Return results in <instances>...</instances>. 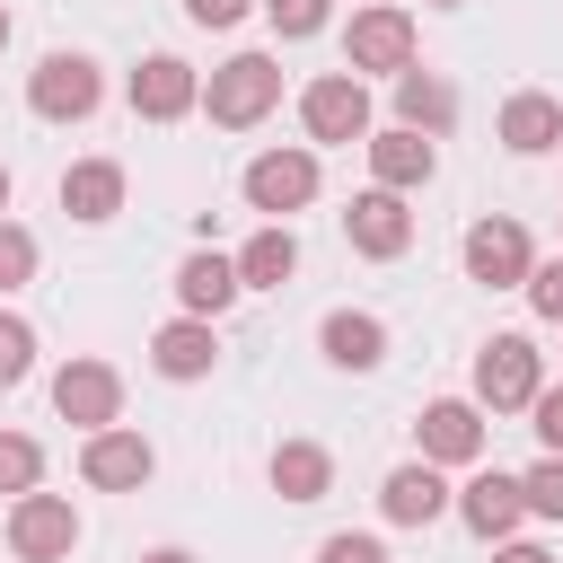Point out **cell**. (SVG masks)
<instances>
[{"label":"cell","mask_w":563,"mask_h":563,"mask_svg":"<svg viewBox=\"0 0 563 563\" xmlns=\"http://www.w3.org/2000/svg\"><path fill=\"white\" fill-rule=\"evenodd\" d=\"M282 106V62L273 53H229L211 79H202V114L220 123V132H246V123H264Z\"/></svg>","instance_id":"1"},{"label":"cell","mask_w":563,"mask_h":563,"mask_svg":"<svg viewBox=\"0 0 563 563\" xmlns=\"http://www.w3.org/2000/svg\"><path fill=\"white\" fill-rule=\"evenodd\" d=\"M537 387H545V352H537L528 334H493V343L475 352V405H484V413H528Z\"/></svg>","instance_id":"2"},{"label":"cell","mask_w":563,"mask_h":563,"mask_svg":"<svg viewBox=\"0 0 563 563\" xmlns=\"http://www.w3.org/2000/svg\"><path fill=\"white\" fill-rule=\"evenodd\" d=\"M97 97H106V79H97L88 53H44V62L26 70V106H35L44 123H88Z\"/></svg>","instance_id":"3"},{"label":"cell","mask_w":563,"mask_h":563,"mask_svg":"<svg viewBox=\"0 0 563 563\" xmlns=\"http://www.w3.org/2000/svg\"><path fill=\"white\" fill-rule=\"evenodd\" d=\"M457 264H466V282H484V290H519V282H528V264H537V246H528V229H519V220L484 211V220L457 238Z\"/></svg>","instance_id":"4"},{"label":"cell","mask_w":563,"mask_h":563,"mask_svg":"<svg viewBox=\"0 0 563 563\" xmlns=\"http://www.w3.org/2000/svg\"><path fill=\"white\" fill-rule=\"evenodd\" d=\"M70 545H79L70 493H18L9 501V554L18 563H70Z\"/></svg>","instance_id":"5"},{"label":"cell","mask_w":563,"mask_h":563,"mask_svg":"<svg viewBox=\"0 0 563 563\" xmlns=\"http://www.w3.org/2000/svg\"><path fill=\"white\" fill-rule=\"evenodd\" d=\"M343 70L361 79V70H413V18H405V0H378V9H352V35H343Z\"/></svg>","instance_id":"6"},{"label":"cell","mask_w":563,"mask_h":563,"mask_svg":"<svg viewBox=\"0 0 563 563\" xmlns=\"http://www.w3.org/2000/svg\"><path fill=\"white\" fill-rule=\"evenodd\" d=\"M246 211H264V220H290V211H308L317 202V150H264V158H246Z\"/></svg>","instance_id":"7"},{"label":"cell","mask_w":563,"mask_h":563,"mask_svg":"<svg viewBox=\"0 0 563 563\" xmlns=\"http://www.w3.org/2000/svg\"><path fill=\"white\" fill-rule=\"evenodd\" d=\"M299 123H308V141H369V88L352 79V70H325V79H308L299 88Z\"/></svg>","instance_id":"8"},{"label":"cell","mask_w":563,"mask_h":563,"mask_svg":"<svg viewBox=\"0 0 563 563\" xmlns=\"http://www.w3.org/2000/svg\"><path fill=\"white\" fill-rule=\"evenodd\" d=\"M53 413L79 422V431H114L123 422V378L106 361H62L53 369Z\"/></svg>","instance_id":"9"},{"label":"cell","mask_w":563,"mask_h":563,"mask_svg":"<svg viewBox=\"0 0 563 563\" xmlns=\"http://www.w3.org/2000/svg\"><path fill=\"white\" fill-rule=\"evenodd\" d=\"M413 440H422V466H475L484 457V405L475 396H440V405H422Z\"/></svg>","instance_id":"10"},{"label":"cell","mask_w":563,"mask_h":563,"mask_svg":"<svg viewBox=\"0 0 563 563\" xmlns=\"http://www.w3.org/2000/svg\"><path fill=\"white\" fill-rule=\"evenodd\" d=\"M158 475V449L141 440V431H88V449H79V484H97V493H141Z\"/></svg>","instance_id":"11"},{"label":"cell","mask_w":563,"mask_h":563,"mask_svg":"<svg viewBox=\"0 0 563 563\" xmlns=\"http://www.w3.org/2000/svg\"><path fill=\"white\" fill-rule=\"evenodd\" d=\"M449 510L484 537V545H510V528L528 519V493H519V475H501V466H484V475H466L457 493H449Z\"/></svg>","instance_id":"12"},{"label":"cell","mask_w":563,"mask_h":563,"mask_svg":"<svg viewBox=\"0 0 563 563\" xmlns=\"http://www.w3.org/2000/svg\"><path fill=\"white\" fill-rule=\"evenodd\" d=\"M123 97H132V114H141V123H176V114H194V106H202V70H194V62H176V53H150V62L132 70V88H123Z\"/></svg>","instance_id":"13"},{"label":"cell","mask_w":563,"mask_h":563,"mask_svg":"<svg viewBox=\"0 0 563 563\" xmlns=\"http://www.w3.org/2000/svg\"><path fill=\"white\" fill-rule=\"evenodd\" d=\"M343 238H352L369 264H396V255L413 246V211H405V194H387V185L352 194V211H343Z\"/></svg>","instance_id":"14"},{"label":"cell","mask_w":563,"mask_h":563,"mask_svg":"<svg viewBox=\"0 0 563 563\" xmlns=\"http://www.w3.org/2000/svg\"><path fill=\"white\" fill-rule=\"evenodd\" d=\"M361 150H369V176H378L387 194H413V185H431V176H440V150H431L422 132H405V123L369 132Z\"/></svg>","instance_id":"15"},{"label":"cell","mask_w":563,"mask_h":563,"mask_svg":"<svg viewBox=\"0 0 563 563\" xmlns=\"http://www.w3.org/2000/svg\"><path fill=\"white\" fill-rule=\"evenodd\" d=\"M211 361H220V334H211L202 317H176V325H158V334H150V369H158V378H176V387L211 378Z\"/></svg>","instance_id":"16"},{"label":"cell","mask_w":563,"mask_h":563,"mask_svg":"<svg viewBox=\"0 0 563 563\" xmlns=\"http://www.w3.org/2000/svg\"><path fill=\"white\" fill-rule=\"evenodd\" d=\"M229 299H238V264H229V255H220V246H194V255H185V264H176V308H185V317H202V325H211V317H220V308H229Z\"/></svg>","instance_id":"17"},{"label":"cell","mask_w":563,"mask_h":563,"mask_svg":"<svg viewBox=\"0 0 563 563\" xmlns=\"http://www.w3.org/2000/svg\"><path fill=\"white\" fill-rule=\"evenodd\" d=\"M396 123L422 132V141H440V132L457 123V88H449L440 70H396Z\"/></svg>","instance_id":"18"},{"label":"cell","mask_w":563,"mask_h":563,"mask_svg":"<svg viewBox=\"0 0 563 563\" xmlns=\"http://www.w3.org/2000/svg\"><path fill=\"white\" fill-rule=\"evenodd\" d=\"M62 211H70L79 229L114 220V211H123V167H114V158H79V167H62Z\"/></svg>","instance_id":"19"},{"label":"cell","mask_w":563,"mask_h":563,"mask_svg":"<svg viewBox=\"0 0 563 563\" xmlns=\"http://www.w3.org/2000/svg\"><path fill=\"white\" fill-rule=\"evenodd\" d=\"M229 264H238V290H282V282L299 273V238H290V220H264Z\"/></svg>","instance_id":"20"},{"label":"cell","mask_w":563,"mask_h":563,"mask_svg":"<svg viewBox=\"0 0 563 563\" xmlns=\"http://www.w3.org/2000/svg\"><path fill=\"white\" fill-rule=\"evenodd\" d=\"M317 352H325L334 369H378V361H387V325H378L369 308H334V317L317 325Z\"/></svg>","instance_id":"21"},{"label":"cell","mask_w":563,"mask_h":563,"mask_svg":"<svg viewBox=\"0 0 563 563\" xmlns=\"http://www.w3.org/2000/svg\"><path fill=\"white\" fill-rule=\"evenodd\" d=\"M378 510H387L396 528H431V519L449 510V484H440V466H396V475L378 484Z\"/></svg>","instance_id":"22"},{"label":"cell","mask_w":563,"mask_h":563,"mask_svg":"<svg viewBox=\"0 0 563 563\" xmlns=\"http://www.w3.org/2000/svg\"><path fill=\"white\" fill-rule=\"evenodd\" d=\"M264 475H273V493H282V501H325V493H334V457H325L317 440H282Z\"/></svg>","instance_id":"23"},{"label":"cell","mask_w":563,"mask_h":563,"mask_svg":"<svg viewBox=\"0 0 563 563\" xmlns=\"http://www.w3.org/2000/svg\"><path fill=\"white\" fill-rule=\"evenodd\" d=\"M501 141H510L519 158H537V150H554V141H563V106H554L545 88H519V97L501 106Z\"/></svg>","instance_id":"24"},{"label":"cell","mask_w":563,"mask_h":563,"mask_svg":"<svg viewBox=\"0 0 563 563\" xmlns=\"http://www.w3.org/2000/svg\"><path fill=\"white\" fill-rule=\"evenodd\" d=\"M44 484V449L26 440V431H0V493L18 501V493H35Z\"/></svg>","instance_id":"25"},{"label":"cell","mask_w":563,"mask_h":563,"mask_svg":"<svg viewBox=\"0 0 563 563\" xmlns=\"http://www.w3.org/2000/svg\"><path fill=\"white\" fill-rule=\"evenodd\" d=\"M26 369H35V325H26V317H9V308H0V387H18V378H26Z\"/></svg>","instance_id":"26"},{"label":"cell","mask_w":563,"mask_h":563,"mask_svg":"<svg viewBox=\"0 0 563 563\" xmlns=\"http://www.w3.org/2000/svg\"><path fill=\"white\" fill-rule=\"evenodd\" d=\"M519 493H528L537 519H563V457H537V466L519 475Z\"/></svg>","instance_id":"27"},{"label":"cell","mask_w":563,"mask_h":563,"mask_svg":"<svg viewBox=\"0 0 563 563\" xmlns=\"http://www.w3.org/2000/svg\"><path fill=\"white\" fill-rule=\"evenodd\" d=\"M35 282V238L18 220H0V290H26Z\"/></svg>","instance_id":"28"},{"label":"cell","mask_w":563,"mask_h":563,"mask_svg":"<svg viewBox=\"0 0 563 563\" xmlns=\"http://www.w3.org/2000/svg\"><path fill=\"white\" fill-rule=\"evenodd\" d=\"M519 290H528V308H537V317H554V325H563V255L528 264V282H519Z\"/></svg>","instance_id":"29"},{"label":"cell","mask_w":563,"mask_h":563,"mask_svg":"<svg viewBox=\"0 0 563 563\" xmlns=\"http://www.w3.org/2000/svg\"><path fill=\"white\" fill-rule=\"evenodd\" d=\"M264 18H273V35H317L325 0H264Z\"/></svg>","instance_id":"30"},{"label":"cell","mask_w":563,"mask_h":563,"mask_svg":"<svg viewBox=\"0 0 563 563\" xmlns=\"http://www.w3.org/2000/svg\"><path fill=\"white\" fill-rule=\"evenodd\" d=\"M317 563H387V545H378V537H352V528H343V537H325V545H317Z\"/></svg>","instance_id":"31"},{"label":"cell","mask_w":563,"mask_h":563,"mask_svg":"<svg viewBox=\"0 0 563 563\" xmlns=\"http://www.w3.org/2000/svg\"><path fill=\"white\" fill-rule=\"evenodd\" d=\"M537 440H545V457H563V387H537Z\"/></svg>","instance_id":"32"},{"label":"cell","mask_w":563,"mask_h":563,"mask_svg":"<svg viewBox=\"0 0 563 563\" xmlns=\"http://www.w3.org/2000/svg\"><path fill=\"white\" fill-rule=\"evenodd\" d=\"M246 9H255V0H185V18H194V26H238Z\"/></svg>","instance_id":"33"},{"label":"cell","mask_w":563,"mask_h":563,"mask_svg":"<svg viewBox=\"0 0 563 563\" xmlns=\"http://www.w3.org/2000/svg\"><path fill=\"white\" fill-rule=\"evenodd\" d=\"M493 563H554V554H545V545H501Z\"/></svg>","instance_id":"34"},{"label":"cell","mask_w":563,"mask_h":563,"mask_svg":"<svg viewBox=\"0 0 563 563\" xmlns=\"http://www.w3.org/2000/svg\"><path fill=\"white\" fill-rule=\"evenodd\" d=\"M141 563H194V554H185V545H150Z\"/></svg>","instance_id":"35"},{"label":"cell","mask_w":563,"mask_h":563,"mask_svg":"<svg viewBox=\"0 0 563 563\" xmlns=\"http://www.w3.org/2000/svg\"><path fill=\"white\" fill-rule=\"evenodd\" d=\"M0 220H9V167H0Z\"/></svg>","instance_id":"36"},{"label":"cell","mask_w":563,"mask_h":563,"mask_svg":"<svg viewBox=\"0 0 563 563\" xmlns=\"http://www.w3.org/2000/svg\"><path fill=\"white\" fill-rule=\"evenodd\" d=\"M0 53H9V9H0Z\"/></svg>","instance_id":"37"},{"label":"cell","mask_w":563,"mask_h":563,"mask_svg":"<svg viewBox=\"0 0 563 563\" xmlns=\"http://www.w3.org/2000/svg\"><path fill=\"white\" fill-rule=\"evenodd\" d=\"M440 9H466V0H440Z\"/></svg>","instance_id":"38"},{"label":"cell","mask_w":563,"mask_h":563,"mask_svg":"<svg viewBox=\"0 0 563 563\" xmlns=\"http://www.w3.org/2000/svg\"><path fill=\"white\" fill-rule=\"evenodd\" d=\"M361 9H378V0H361Z\"/></svg>","instance_id":"39"},{"label":"cell","mask_w":563,"mask_h":563,"mask_svg":"<svg viewBox=\"0 0 563 563\" xmlns=\"http://www.w3.org/2000/svg\"><path fill=\"white\" fill-rule=\"evenodd\" d=\"M554 150H563V141H554Z\"/></svg>","instance_id":"40"}]
</instances>
